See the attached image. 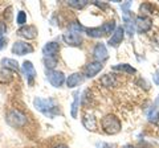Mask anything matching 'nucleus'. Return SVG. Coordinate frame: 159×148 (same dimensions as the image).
<instances>
[{"mask_svg": "<svg viewBox=\"0 0 159 148\" xmlns=\"http://www.w3.org/2000/svg\"><path fill=\"white\" fill-rule=\"evenodd\" d=\"M34 107L37 108L39 111H41L44 115H47L49 118H53L56 114H58V106L56 99L53 98H34Z\"/></svg>", "mask_w": 159, "mask_h": 148, "instance_id": "f257e3e1", "label": "nucleus"}, {"mask_svg": "<svg viewBox=\"0 0 159 148\" xmlns=\"http://www.w3.org/2000/svg\"><path fill=\"white\" fill-rule=\"evenodd\" d=\"M101 126H102V130L106 132L107 135H116L121 131V120L118 119L116 115L113 114H109L105 118H102L101 120Z\"/></svg>", "mask_w": 159, "mask_h": 148, "instance_id": "f03ea898", "label": "nucleus"}, {"mask_svg": "<svg viewBox=\"0 0 159 148\" xmlns=\"http://www.w3.org/2000/svg\"><path fill=\"white\" fill-rule=\"evenodd\" d=\"M6 119H7L8 124L15 127V128L16 127H23L27 123V115L24 114L23 111L17 110V108H12V110L8 111Z\"/></svg>", "mask_w": 159, "mask_h": 148, "instance_id": "7ed1b4c3", "label": "nucleus"}, {"mask_svg": "<svg viewBox=\"0 0 159 148\" xmlns=\"http://www.w3.org/2000/svg\"><path fill=\"white\" fill-rule=\"evenodd\" d=\"M47 77L51 85L54 87H60L62 86V83L65 82V76H64L62 72L58 70H47Z\"/></svg>", "mask_w": 159, "mask_h": 148, "instance_id": "20e7f679", "label": "nucleus"}, {"mask_svg": "<svg viewBox=\"0 0 159 148\" xmlns=\"http://www.w3.org/2000/svg\"><path fill=\"white\" fill-rule=\"evenodd\" d=\"M21 70H23V74L27 78L28 85L32 86L33 85V80L36 78V69H34L33 63L31 61H24L23 66H21Z\"/></svg>", "mask_w": 159, "mask_h": 148, "instance_id": "39448f33", "label": "nucleus"}, {"mask_svg": "<svg viewBox=\"0 0 159 148\" xmlns=\"http://www.w3.org/2000/svg\"><path fill=\"white\" fill-rule=\"evenodd\" d=\"M135 25H137V31L139 33H146L151 29L152 21H151V19L147 16H138L135 19Z\"/></svg>", "mask_w": 159, "mask_h": 148, "instance_id": "423d86ee", "label": "nucleus"}, {"mask_svg": "<svg viewBox=\"0 0 159 148\" xmlns=\"http://www.w3.org/2000/svg\"><path fill=\"white\" fill-rule=\"evenodd\" d=\"M33 52V46L28 42L24 41H16L12 46V53L17 54V56H24L27 53H32Z\"/></svg>", "mask_w": 159, "mask_h": 148, "instance_id": "0eeeda50", "label": "nucleus"}, {"mask_svg": "<svg viewBox=\"0 0 159 148\" xmlns=\"http://www.w3.org/2000/svg\"><path fill=\"white\" fill-rule=\"evenodd\" d=\"M123 27H125V31L127 32L129 36H133L134 34V24H135V20H134L133 17V13L129 9V11H123Z\"/></svg>", "mask_w": 159, "mask_h": 148, "instance_id": "6e6552de", "label": "nucleus"}, {"mask_svg": "<svg viewBox=\"0 0 159 148\" xmlns=\"http://www.w3.org/2000/svg\"><path fill=\"white\" fill-rule=\"evenodd\" d=\"M123 36H125V28H122V27H118L116 31H114V33L111 34V37L109 38V41H107V44L110 46H113V48H117L119 44L122 42V40H123Z\"/></svg>", "mask_w": 159, "mask_h": 148, "instance_id": "1a4fd4ad", "label": "nucleus"}, {"mask_svg": "<svg viewBox=\"0 0 159 148\" xmlns=\"http://www.w3.org/2000/svg\"><path fill=\"white\" fill-rule=\"evenodd\" d=\"M102 62H98V61H93V62H89L88 65L85 66V77L88 78H92L94 76H97V74L102 70Z\"/></svg>", "mask_w": 159, "mask_h": 148, "instance_id": "9d476101", "label": "nucleus"}, {"mask_svg": "<svg viewBox=\"0 0 159 148\" xmlns=\"http://www.w3.org/2000/svg\"><path fill=\"white\" fill-rule=\"evenodd\" d=\"M62 40L65 41L68 45H73V46H77L82 42V37H81V33H77V32H70L69 31L68 33H65L62 36Z\"/></svg>", "mask_w": 159, "mask_h": 148, "instance_id": "9b49d317", "label": "nucleus"}, {"mask_svg": "<svg viewBox=\"0 0 159 148\" xmlns=\"http://www.w3.org/2000/svg\"><path fill=\"white\" fill-rule=\"evenodd\" d=\"M93 56L98 62H102V61L107 60V49L105 46V44H102V42L97 44L93 49Z\"/></svg>", "mask_w": 159, "mask_h": 148, "instance_id": "f8f14e48", "label": "nucleus"}, {"mask_svg": "<svg viewBox=\"0 0 159 148\" xmlns=\"http://www.w3.org/2000/svg\"><path fill=\"white\" fill-rule=\"evenodd\" d=\"M17 34L24 38H27V40H33V38H36V36H37V28L33 25L21 27L17 31Z\"/></svg>", "mask_w": 159, "mask_h": 148, "instance_id": "ddd939ff", "label": "nucleus"}, {"mask_svg": "<svg viewBox=\"0 0 159 148\" xmlns=\"http://www.w3.org/2000/svg\"><path fill=\"white\" fill-rule=\"evenodd\" d=\"M60 50V45L57 42H47L43 48L44 57H57V53Z\"/></svg>", "mask_w": 159, "mask_h": 148, "instance_id": "4468645a", "label": "nucleus"}, {"mask_svg": "<svg viewBox=\"0 0 159 148\" xmlns=\"http://www.w3.org/2000/svg\"><path fill=\"white\" fill-rule=\"evenodd\" d=\"M82 82H84V76L81 73H73V74H70V76L68 77L66 85H68V87H76Z\"/></svg>", "mask_w": 159, "mask_h": 148, "instance_id": "2eb2a0df", "label": "nucleus"}, {"mask_svg": "<svg viewBox=\"0 0 159 148\" xmlns=\"http://www.w3.org/2000/svg\"><path fill=\"white\" fill-rule=\"evenodd\" d=\"M84 32H86L88 36L94 37V38L102 37V36H105V34H106L102 27H97V28H84Z\"/></svg>", "mask_w": 159, "mask_h": 148, "instance_id": "dca6fc26", "label": "nucleus"}, {"mask_svg": "<svg viewBox=\"0 0 159 148\" xmlns=\"http://www.w3.org/2000/svg\"><path fill=\"white\" fill-rule=\"evenodd\" d=\"M82 124L84 127L86 128V130H96L97 127V123H96V118H94L93 115H85L82 119Z\"/></svg>", "mask_w": 159, "mask_h": 148, "instance_id": "f3484780", "label": "nucleus"}, {"mask_svg": "<svg viewBox=\"0 0 159 148\" xmlns=\"http://www.w3.org/2000/svg\"><path fill=\"white\" fill-rule=\"evenodd\" d=\"M2 66L4 67V69H8V70H19V63H17V61H15V60H12V58H3L2 60Z\"/></svg>", "mask_w": 159, "mask_h": 148, "instance_id": "a211bd4d", "label": "nucleus"}, {"mask_svg": "<svg viewBox=\"0 0 159 148\" xmlns=\"http://www.w3.org/2000/svg\"><path fill=\"white\" fill-rule=\"evenodd\" d=\"M101 83L106 87H111L116 85V77L114 74H105L102 78H101Z\"/></svg>", "mask_w": 159, "mask_h": 148, "instance_id": "6ab92c4d", "label": "nucleus"}, {"mask_svg": "<svg viewBox=\"0 0 159 148\" xmlns=\"http://www.w3.org/2000/svg\"><path fill=\"white\" fill-rule=\"evenodd\" d=\"M114 70H118V72H125V73H129V74H134L137 70L134 69L131 65H129V63H119V65H116L113 66Z\"/></svg>", "mask_w": 159, "mask_h": 148, "instance_id": "aec40b11", "label": "nucleus"}, {"mask_svg": "<svg viewBox=\"0 0 159 148\" xmlns=\"http://www.w3.org/2000/svg\"><path fill=\"white\" fill-rule=\"evenodd\" d=\"M78 107H80V91H76L74 93V101L72 103V116L73 118H77Z\"/></svg>", "mask_w": 159, "mask_h": 148, "instance_id": "412c9836", "label": "nucleus"}, {"mask_svg": "<svg viewBox=\"0 0 159 148\" xmlns=\"http://www.w3.org/2000/svg\"><path fill=\"white\" fill-rule=\"evenodd\" d=\"M11 80H12V73L8 69L0 70V83H8Z\"/></svg>", "mask_w": 159, "mask_h": 148, "instance_id": "4be33fe9", "label": "nucleus"}, {"mask_svg": "<svg viewBox=\"0 0 159 148\" xmlns=\"http://www.w3.org/2000/svg\"><path fill=\"white\" fill-rule=\"evenodd\" d=\"M57 57H44V63H45L47 69H49V70H52V69L57 65Z\"/></svg>", "mask_w": 159, "mask_h": 148, "instance_id": "5701e85b", "label": "nucleus"}, {"mask_svg": "<svg viewBox=\"0 0 159 148\" xmlns=\"http://www.w3.org/2000/svg\"><path fill=\"white\" fill-rule=\"evenodd\" d=\"M102 28H103V31H105L106 34L111 33V32H114V31L117 29V28H116V21H107V23L103 24Z\"/></svg>", "mask_w": 159, "mask_h": 148, "instance_id": "b1692460", "label": "nucleus"}, {"mask_svg": "<svg viewBox=\"0 0 159 148\" xmlns=\"http://www.w3.org/2000/svg\"><path fill=\"white\" fill-rule=\"evenodd\" d=\"M68 4L70 7H73V8H77V9H80V8H84L88 4V2H85V0H81V2H78V0H72V2H68Z\"/></svg>", "mask_w": 159, "mask_h": 148, "instance_id": "393cba45", "label": "nucleus"}, {"mask_svg": "<svg viewBox=\"0 0 159 148\" xmlns=\"http://www.w3.org/2000/svg\"><path fill=\"white\" fill-rule=\"evenodd\" d=\"M139 11L142 13H152L154 12V7L150 3H143L141 7H139Z\"/></svg>", "mask_w": 159, "mask_h": 148, "instance_id": "a878e982", "label": "nucleus"}, {"mask_svg": "<svg viewBox=\"0 0 159 148\" xmlns=\"http://www.w3.org/2000/svg\"><path fill=\"white\" fill-rule=\"evenodd\" d=\"M147 116H148V120L150 122H158V118H159V115H158V111H157V108L155 107H152L150 111H148V114H147Z\"/></svg>", "mask_w": 159, "mask_h": 148, "instance_id": "bb28decb", "label": "nucleus"}, {"mask_svg": "<svg viewBox=\"0 0 159 148\" xmlns=\"http://www.w3.org/2000/svg\"><path fill=\"white\" fill-rule=\"evenodd\" d=\"M16 23L19 24V25H24V24L27 23V15H25V12L20 11V12L17 13V17H16Z\"/></svg>", "mask_w": 159, "mask_h": 148, "instance_id": "cd10ccee", "label": "nucleus"}, {"mask_svg": "<svg viewBox=\"0 0 159 148\" xmlns=\"http://www.w3.org/2000/svg\"><path fill=\"white\" fill-rule=\"evenodd\" d=\"M7 31V27H6V23H3V21H0V37H3V34L6 33Z\"/></svg>", "mask_w": 159, "mask_h": 148, "instance_id": "c85d7f7f", "label": "nucleus"}, {"mask_svg": "<svg viewBox=\"0 0 159 148\" xmlns=\"http://www.w3.org/2000/svg\"><path fill=\"white\" fill-rule=\"evenodd\" d=\"M6 45H7V37H0V50H2L3 48H6Z\"/></svg>", "mask_w": 159, "mask_h": 148, "instance_id": "c756f323", "label": "nucleus"}, {"mask_svg": "<svg viewBox=\"0 0 159 148\" xmlns=\"http://www.w3.org/2000/svg\"><path fill=\"white\" fill-rule=\"evenodd\" d=\"M138 148H152V147H151V144H148L147 141H141L139 143V146H138Z\"/></svg>", "mask_w": 159, "mask_h": 148, "instance_id": "7c9ffc66", "label": "nucleus"}, {"mask_svg": "<svg viewBox=\"0 0 159 148\" xmlns=\"http://www.w3.org/2000/svg\"><path fill=\"white\" fill-rule=\"evenodd\" d=\"M154 82H155L157 85H159V70H157L155 74H154Z\"/></svg>", "mask_w": 159, "mask_h": 148, "instance_id": "2f4dec72", "label": "nucleus"}, {"mask_svg": "<svg viewBox=\"0 0 159 148\" xmlns=\"http://www.w3.org/2000/svg\"><path fill=\"white\" fill-rule=\"evenodd\" d=\"M94 4H96L97 7H99V8H103V9H105V8H107V4H103V3H98V2H96Z\"/></svg>", "mask_w": 159, "mask_h": 148, "instance_id": "473e14b6", "label": "nucleus"}, {"mask_svg": "<svg viewBox=\"0 0 159 148\" xmlns=\"http://www.w3.org/2000/svg\"><path fill=\"white\" fill-rule=\"evenodd\" d=\"M158 106H159V95L157 97V101H155V103H154V107H155V108H157Z\"/></svg>", "mask_w": 159, "mask_h": 148, "instance_id": "72a5a7b5", "label": "nucleus"}, {"mask_svg": "<svg viewBox=\"0 0 159 148\" xmlns=\"http://www.w3.org/2000/svg\"><path fill=\"white\" fill-rule=\"evenodd\" d=\"M53 148H69V147H66V146H64V144H58V146H56V147H53Z\"/></svg>", "mask_w": 159, "mask_h": 148, "instance_id": "f704fd0d", "label": "nucleus"}, {"mask_svg": "<svg viewBox=\"0 0 159 148\" xmlns=\"http://www.w3.org/2000/svg\"><path fill=\"white\" fill-rule=\"evenodd\" d=\"M97 148H107V146L105 144V143H101V146H98Z\"/></svg>", "mask_w": 159, "mask_h": 148, "instance_id": "c9c22d12", "label": "nucleus"}, {"mask_svg": "<svg viewBox=\"0 0 159 148\" xmlns=\"http://www.w3.org/2000/svg\"><path fill=\"white\" fill-rule=\"evenodd\" d=\"M122 148H135L134 146H131V144H126V146H123Z\"/></svg>", "mask_w": 159, "mask_h": 148, "instance_id": "e433bc0d", "label": "nucleus"}]
</instances>
